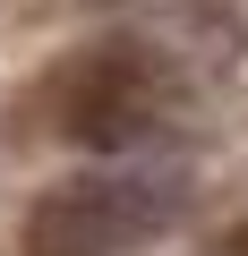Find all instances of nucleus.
<instances>
[{"label": "nucleus", "instance_id": "nucleus-1", "mask_svg": "<svg viewBox=\"0 0 248 256\" xmlns=\"http://www.w3.org/2000/svg\"><path fill=\"white\" fill-rule=\"evenodd\" d=\"M154 111V60L137 43H86L43 77V128L77 154H120Z\"/></svg>", "mask_w": 248, "mask_h": 256}, {"label": "nucleus", "instance_id": "nucleus-2", "mask_svg": "<svg viewBox=\"0 0 248 256\" xmlns=\"http://www.w3.org/2000/svg\"><path fill=\"white\" fill-rule=\"evenodd\" d=\"M154 196L120 171H77L60 188L35 196L26 214V256H120L129 239H146Z\"/></svg>", "mask_w": 248, "mask_h": 256}]
</instances>
